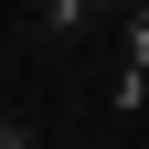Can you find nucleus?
Returning a JSON list of instances; mask_svg holds the SVG:
<instances>
[{"label": "nucleus", "mask_w": 149, "mask_h": 149, "mask_svg": "<svg viewBox=\"0 0 149 149\" xmlns=\"http://www.w3.org/2000/svg\"><path fill=\"white\" fill-rule=\"evenodd\" d=\"M0 149H32V139H22V128H0Z\"/></svg>", "instance_id": "f257e3e1"}]
</instances>
